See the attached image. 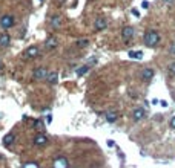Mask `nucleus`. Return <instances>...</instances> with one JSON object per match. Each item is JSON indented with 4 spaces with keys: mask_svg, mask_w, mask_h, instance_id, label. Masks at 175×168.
<instances>
[{
    "mask_svg": "<svg viewBox=\"0 0 175 168\" xmlns=\"http://www.w3.org/2000/svg\"><path fill=\"white\" fill-rule=\"evenodd\" d=\"M141 8H143V9H147V8H149V2H146V0L141 2Z\"/></svg>",
    "mask_w": 175,
    "mask_h": 168,
    "instance_id": "nucleus-23",
    "label": "nucleus"
},
{
    "mask_svg": "<svg viewBox=\"0 0 175 168\" xmlns=\"http://www.w3.org/2000/svg\"><path fill=\"white\" fill-rule=\"evenodd\" d=\"M88 44H89V42H88L86 38L79 40V43H77V46H79V47H88Z\"/></svg>",
    "mask_w": 175,
    "mask_h": 168,
    "instance_id": "nucleus-20",
    "label": "nucleus"
},
{
    "mask_svg": "<svg viewBox=\"0 0 175 168\" xmlns=\"http://www.w3.org/2000/svg\"><path fill=\"white\" fill-rule=\"evenodd\" d=\"M163 2H164V3H168V5H171V3H172L174 0H163Z\"/></svg>",
    "mask_w": 175,
    "mask_h": 168,
    "instance_id": "nucleus-27",
    "label": "nucleus"
},
{
    "mask_svg": "<svg viewBox=\"0 0 175 168\" xmlns=\"http://www.w3.org/2000/svg\"><path fill=\"white\" fill-rule=\"evenodd\" d=\"M48 75H49V72H48L46 67H37V69L34 70V78H36V80H46Z\"/></svg>",
    "mask_w": 175,
    "mask_h": 168,
    "instance_id": "nucleus-3",
    "label": "nucleus"
},
{
    "mask_svg": "<svg viewBox=\"0 0 175 168\" xmlns=\"http://www.w3.org/2000/svg\"><path fill=\"white\" fill-rule=\"evenodd\" d=\"M57 44H58V42H57L55 37H49V38H46V42H45V47H46V50H52Z\"/></svg>",
    "mask_w": 175,
    "mask_h": 168,
    "instance_id": "nucleus-8",
    "label": "nucleus"
},
{
    "mask_svg": "<svg viewBox=\"0 0 175 168\" xmlns=\"http://www.w3.org/2000/svg\"><path fill=\"white\" fill-rule=\"evenodd\" d=\"M94 28H95L97 31H103V29H106V28H108V20H106L105 17H98V18L95 20Z\"/></svg>",
    "mask_w": 175,
    "mask_h": 168,
    "instance_id": "nucleus-5",
    "label": "nucleus"
},
{
    "mask_svg": "<svg viewBox=\"0 0 175 168\" xmlns=\"http://www.w3.org/2000/svg\"><path fill=\"white\" fill-rule=\"evenodd\" d=\"M169 126L172 127V128H175V116H174V118H172V119H171V122H169Z\"/></svg>",
    "mask_w": 175,
    "mask_h": 168,
    "instance_id": "nucleus-24",
    "label": "nucleus"
},
{
    "mask_svg": "<svg viewBox=\"0 0 175 168\" xmlns=\"http://www.w3.org/2000/svg\"><path fill=\"white\" fill-rule=\"evenodd\" d=\"M160 42V35H158V32L157 31H147L146 34H144V44L147 46V47H155L157 44Z\"/></svg>",
    "mask_w": 175,
    "mask_h": 168,
    "instance_id": "nucleus-1",
    "label": "nucleus"
},
{
    "mask_svg": "<svg viewBox=\"0 0 175 168\" xmlns=\"http://www.w3.org/2000/svg\"><path fill=\"white\" fill-rule=\"evenodd\" d=\"M168 72H169V75H172V77L175 75V61L169 64V67H168Z\"/></svg>",
    "mask_w": 175,
    "mask_h": 168,
    "instance_id": "nucleus-19",
    "label": "nucleus"
},
{
    "mask_svg": "<svg viewBox=\"0 0 175 168\" xmlns=\"http://www.w3.org/2000/svg\"><path fill=\"white\" fill-rule=\"evenodd\" d=\"M129 57L131 58H137V60H141L143 58V52L141 50H131L129 52Z\"/></svg>",
    "mask_w": 175,
    "mask_h": 168,
    "instance_id": "nucleus-16",
    "label": "nucleus"
},
{
    "mask_svg": "<svg viewBox=\"0 0 175 168\" xmlns=\"http://www.w3.org/2000/svg\"><path fill=\"white\" fill-rule=\"evenodd\" d=\"M88 70H89V66H83V67H80V69H77V75H79V77H82V75H85V74H86Z\"/></svg>",
    "mask_w": 175,
    "mask_h": 168,
    "instance_id": "nucleus-18",
    "label": "nucleus"
},
{
    "mask_svg": "<svg viewBox=\"0 0 175 168\" xmlns=\"http://www.w3.org/2000/svg\"><path fill=\"white\" fill-rule=\"evenodd\" d=\"M46 81H48L49 84H55V83H58V74H57V72H51V74L48 75Z\"/></svg>",
    "mask_w": 175,
    "mask_h": 168,
    "instance_id": "nucleus-13",
    "label": "nucleus"
},
{
    "mask_svg": "<svg viewBox=\"0 0 175 168\" xmlns=\"http://www.w3.org/2000/svg\"><path fill=\"white\" fill-rule=\"evenodd\" d=\"M46 142H48V138H46V134L39 133V134L34 138V144H36V145H45Z\"/></svg>",
    "mask_w": 175,
    "mask_h": 168,
    "instance_id": "nucleus-11",
    "label": "nucleus"
},
{
    "mask_svg": "<svg viewBox=\"0 0 175 168\" xmlns=\"http://www.w3.org/2000/svg\"><path fill=\"white\" fill-rule=\"evenodd\" d=\"M9 43H11V37H9L8 34H0V46H2V47L9 46Z\"/></svg>",
    "mask_w": 175,
    "mask_h": 168,
    "instance_id": "nucleus-12",
    "label": "nucleus"
},
{
    "mask_svg": "<svg viewBox=\"0 0 175 168\" xmlns=\"http://www.w3.org/2000/svg\"><path fill=\"white\" fill-rule=\"evenodd\" d=\"M91 168H100V167H98V165H92Z\"/></svg>",
    "mask_w": 175,
    "mask_h": 168,
    "instance_id": "nucleus-28",
    "label": "nucleus"
},
{
    "mask_svg": "<svg viewBox=\"0 0 175 168\" xmlns=\"http://www.w3.org/2000/svg\"><path fill=\"white\" fill-rule=\"evenodd\" d=\"M55 2H57V3H58V5H62V3H65V2H66V0H55Z\"/></svg>",
    "mask_w": 175,
    "mask_h": 168,
    "instance_id": "nucleus-26",
    "label": "nucleus"
},
{
    "mask_svg": "<svg viewBox=\"0 0 175 168\" xmlns=\"http://www.w3.org/2000/svg\"><path fill=\"white\" fill-rule=\"evenodd\" d=\"M144 115H146L144 109H135V110L132 112V119H134V121H141V119L144 118Z\"/></svg>",
    "mask_w": 175,
    "mask_h": 168,
    "instance_id": "nucleus-7",
    "label": "nucleus"
},
{
    "mask_svg": "<svg viewBox=\"0 0 175 168\" xmlns=\"http://www.w3.org/2000/svg\"><path fill=\"white\" fill-rule=\"evenodd\" d=\"M51 25H52V28H58L60 25H62V17L60 15H54L52 18H51Z\"/></svg>",
    "mask_w": 175,
    "mask_h": 168,
    "instance_id": "nucleus-15",
    "label": "nucleus"
},
{
    "mask_svg": "<svg viewBox=\"0 0 175 168\" xmlns=\"http://www.w3.org/2000/svg\"><path fill=\"white\" fill-rule=\"evenodd\" d=\"M122 37H123L125 42H129L132 37H134V28H132V26H126V28H123V31H122Z\"/></svg>",
    "mask_w": 175,
    "mask_h": 168,
    "instance_id": "nucleus-6",
    "label": "nucleus"
},
{
    "mask_svg": "<svg viewBox=\"0 0 175 168\" xmlns=\"http://www.w3.org/2000/svg\"><path fill=\"white\" fill-rule=\"evenodd\" d=\"M36 128H37V130H42V128H43V124H42V121H36Z\"/></svg>",
    "mask_w": 175,
    "mask_h": 168,
    "instance_id": "nucleus-22",
    "label": "nucleus"
},
{
    "mask_svg": "<svg viewBox=\"0 0 175 168\" xmlns=\"http://www.w3.org/2000/svg\"><path fill=\"white\" fill-rule=\"evenodd\" d=\"M117 118H118V113L117 112H108L106 113V121L108 122H115Z\"/></svg>",
    "mask_w": 175,
    "mask_h": 168,
    "instance_id": "nucleus-14",
    "label": "nucleus"
},
{
    "mask_svg": "<svg viewBox=\"0 0 175 168\" xmlns=\"http://www.w3.org/2000/svg\"><path fill=\"white\" fill-rule=\"evenodd\" d=\"M132 14H134L135 17H140V14H138V11H137V9H132Z\"/></svg>",
    "mask_w": 175,
    "mask_h": 168,
    "instance_id": "nucleus-25",
    "label": "nucleus"
},
{
    "mask_svg": "<svg viewBox=\"0 0 175 168\" xmlns=\"http://www.w3.org/2000/svg\"><path fill=\"white\" fill-rule=\"evenodd\" d=\"M37 55H39V47L37 46H31V47H28L23 52V57L25 58H36Z\"/></svg>",
    "mask_w": 175,
    "mask_h": 168,
    "instance_id": "nucleus-4",
    "label": "nucleus"
},
{
    "mask_svg": "<svg viewBox=\"0 0 175 168\" xmlns=\"http://www.w3.org/2000/svg\"><path fill=\"white\" fill-rule=\"evenodd\" d=\"M23 168H39V165H37V164H34V162H29V164L23 165Z\"/></svg>",
    "mask_w": 175,
    "mask_h": 168,
    "instance_id": "nucleus-21",
    "label": "nucleus"
},
{
    "mask_svg": "<svg viewBox=\"0 0 175 168\" xmlns=\"http://www.w3.org/2000/svg\"><path fill=\"white\" fill-rule=\"evenodd\" d=\"M174 99H175V95H174Z\"/></svg>",
    "mask_w": 175,
    "mask_h": 168,
    "instance_id": "nucleus-29",
    "label": "nucleus"
},
{
    "mask_svg": "<svg viewBox=\"0 0 175 168\" xmlns=\"http://www.w3.org/2000/svg\"><path fill=\"white\" fill-rule=\"evenodd\" d=\"M54 168H68V159L66 158H58L54 161Z\"/></svg>",
    "mask_w": 175,
    "mask_h": 168,
    "instance_id": "nucleus-10",
    "label": "nucleus"
},
{
    "mask_svg": "<svg viewBox=\"0 0 175 168\" xmlns=\"http://www.w3.org/2000/svg\"><path fill=\"white\" fill-rule=\"evenodd\" d=\"M12 142H14V134H12V133H11V134H6L5 139H3V144L8 147V145H11Z\"/></svg>",
    "mask_w": 175,
    "mask_h": 168,
    "instance_id": "nucleus-17",
    "label": "nucleus"
},
{
    "mask_svg": "<svg viewBox=\"0 0 175 168\" xmlns=\"http://www.w3.org/2000/svg\"><path fill=\"white\" fill-rule=\"evenodd\" d=\"M0 25H2L3 29L12 28V25H14V17H12V15H3V17L0 18Z\"/></svg>",
    "mask_w": 175,
    "mask_h": 168,
    "instance_id": "nucleus-2",
    "label": "nucleus"
},
{
    "mask_svg": "<svg viewBox=\"0 0 175 168\" xmlns=\"http://www.w3.org/2000/svg\"><path fill=\"white\" fill-rule=\"evenodd\" d=\"M141 78H143L144 81H151V80L154 78V70H152L151 67H146V69L141 72Z\"/></svg>",
    "mask_w": 175,
    "mask_h": 168,
    "instance_id": "nucleus-9",
    "label": "nucleus"
}]
</instances>
